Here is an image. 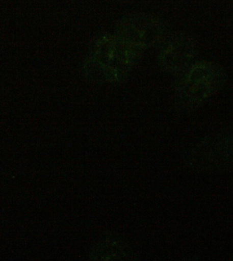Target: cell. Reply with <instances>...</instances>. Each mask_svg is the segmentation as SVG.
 Segmentation results:
<instances>
[{"instance_id":"6da1fadb","label":"cell","mask_w":233,"mask_h":261,"mask_svg":"<svg viewBox=\"0 0 233 261\" xmlns=\"http://www.w3.org/2000/svg\"><path fill=\"white\" fill-rule=\"evenodd\" d=\"M141 54L116 34L100 36L85 62V76L95 82H120L126 77Z\"/></svg>"},{"instance_id":"3957f363","label":"cell","mask_w":233,"mask_h":261,"mask_svg":"<svg viewBox=\"0 0 233 261\" xmlns=\"http://www.w3.org/2000/svg\"><path fill=\"white\" fill-rule=\"evenodd\" d=\"M165 32L163 24L157 17L137 14L121 20L117 25L115 34L131 47L141 53L161 42Z\"/></svg>"},{"instance_id":"5b68a950","label":"cell","mask_w":233,"mask_h":261,"mask_svg":"<svg viewBox=\"0 0 233 261\" xmlns=\"http://www.w3.org/2000/svg\"><path fill=\"white\" fill-rule=\"evenodd\" d=\"M125 250L123 246L117 244L116 242L105 243V244H100L98 248L94 251V258L99 257L100 260H102L103 257L105 258L103 260H107V258L109 257V259H113V257L118 259L119 257L124 256Z\"/></svg>"},{"instance_id":"277c9868","label":"cell","mask_w":233,"mask_h":261,"mask_svg":"<svg viewBox=\"0 0 233 261\" xmlns=\"http://www.w3.org/2000/svg\"><path fill=\"white\" fill-rule=\"evenodd\" d=\"M197 44L192 36L178 34L170 38L160 54V64L166 72L180 74L194 62Z\"/></svg>"},{"instance_id":"7a4b0ae2","label":"cell","mask_w":233,"mask_h":261,"mask_svg":"<svg viewBox=\"0 0 233 261\" xmlns=\"http://www.w3.org/2000/svg\"><path fill=\"white\" fill-rule=\"evenodd\" d=\"M226 81L224 70L218 63L209 60L194 62L182 72L176 84V106L184 111L201 107L222 90Z\"/></svg>"}]
</instances>
